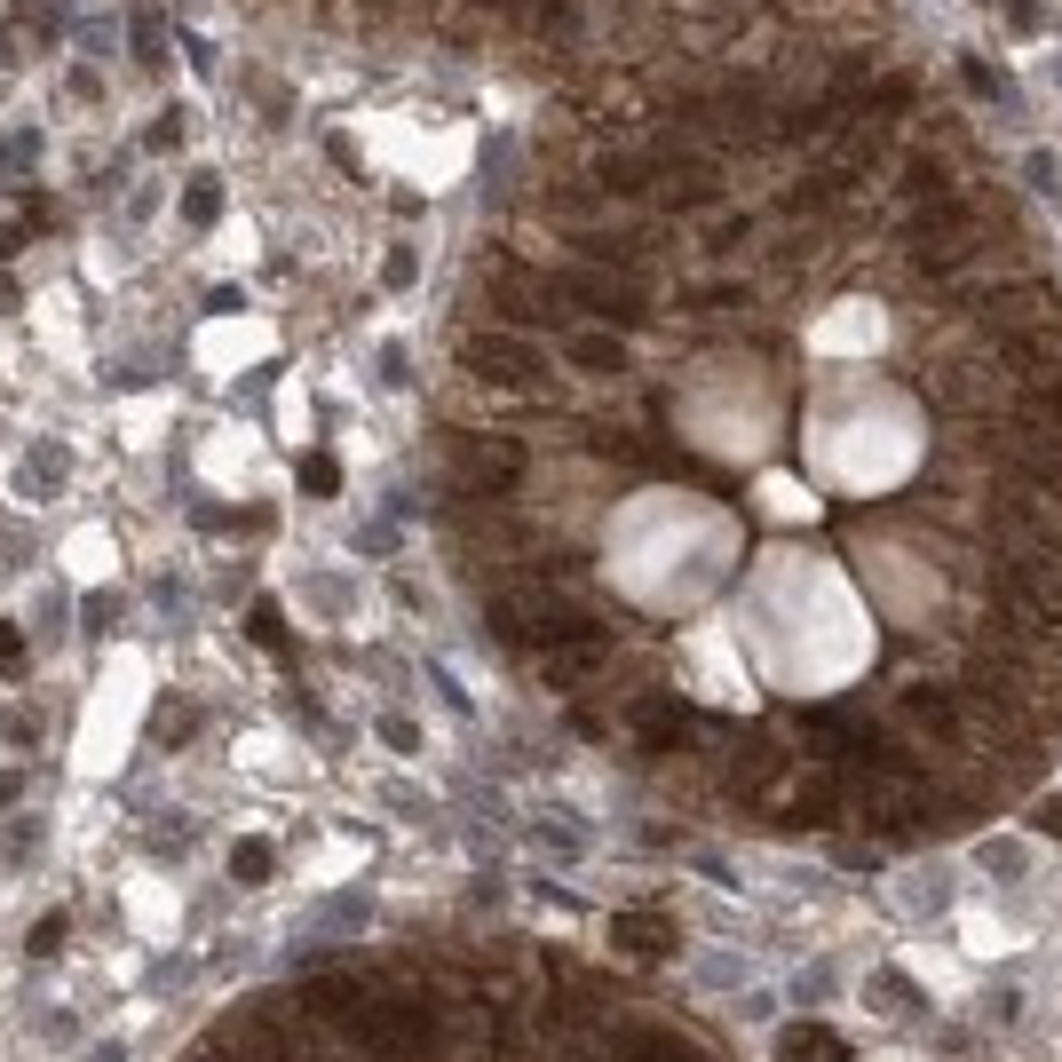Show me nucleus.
Segmentation results:
<instances>
[{
	"mask_svg": "<svg viewBox=\"0 0 1062 1062\" xmlns=\"http://www.w3.org/2000/svg\"><path fill=\"white\" fill-rule=\"evenodd\" d=\"M191 1062H730L690 1015H666L547 944H421L333 959L230 1007Z\"/></svg>",
	"mask_w": 1062,
	"mask_h": 1062,
	"instance_id": "2",
	"label": "nucleus"
},
{
	"mask_svg": "<svg viewBox=\"0 0 1062 1062\" xmlns=\"http://www.w3.org/2000/svg\"><path fill=\"white\" fill-rule=\"evenodd\" d=\"M1039 825H1047V833H1062V801H1047V809H1039Z\"/></svg>",
	"mask_w": 1062,
	"mask_h": 1062,
	"instance_id": "12",
	"label": "nucleus"
},
{
	"mask_svg": "<svg viewBox=\"0 0 1062 1062\" xmlns=\"http://www.w3.org/2000/svg\"><path fill=\"white\" fill-rule=\"evenodd\" d=\"M56 944H64V920H40V928H32V952L48 959V952H56Z\"/></svg>",
	"mask_w": 1062,
	"mask_h": 1062,
	"instance_id": "10",
	"label": "nucleus"
},
{
	"mask_svg": "<svg viewBox=\"0 0 1062 1062\" xmlns=\"http://www.w3.org/2000/svg\"><path fill=\"white\" fill-rule=\"evenodd\" d=\"M302 484H310V492H333L341 476H333V460H302Z\"/></svg>",
	"mask_w": 1062,
	"mask_h": 1062,
	"instance_id": "7",
	"label": "nucleus"
},
{
	"mask_svg": "<svg viewBox=\"0 0 1062 1062\" xmlns=\"http://www.w3.org/2000/svg\"><path fill=\"white\" fill-rule=\"evenodd\" d=\"M611 944H619L627 959H666L674 952V920H666L658 904H635V912L611 920Z\"/></svg>",
	"mask_w": 1062,
	"mask_h": 1062,
	"instance_id": "3",
	"label": "nucleus"
},
{
	"mask_svg": "<svg viewBox=\"0 0 1062 1062\" xmlns=\"http://www.w3.org/2000/svg\"><path fill=\"white\" fill-rule=\"evenodd\" d=\"M635 119L452 349L484 619L769 833L944 841L1062 753V278L880 56Z\"/></svg>",
	"mask_w": 1062,
	"mask_h": 1062,
	"instance_id": "1",
	"label": "nucleus"
},
{
	"mask_svg": "<svg viewBox=\"0 0 1062 1062\" xmlns=\"http://www.w3.org/2000/svg\"><path fill=\"white\" fill-rule=\"evenodd\" d=\"M16 793H24V777H16V769H0V801H16Z\"/></svg>",
	"mask_w": 1062,
	"mask_h": 1062,
	"instance_id": "11",
	"label": "nucleus"
},
{
	"mask_svg": "<svg viewBox=\"0 0 1062 1062\" xmlns=\"http://www.w3.org/2000/svg\"><path fill=\"white\" fill-rule=\"evenodd\" d=\"M777 1062H849V1039L825 1023H785L777 1031Z\"/></svg>",
	"mask_w": 1062,
	"mask_h": 1062,
	"instance_id": "4",
	"label": "nucleus"
},
{
	"mask_svg": "<svg viewBox=\"0 0 1062 1062\" xmlns=\"http://www.w3.org/2000/svg\"><path fill=\"white\" fill-rule=\"evenodd\" d=\"M183 207H191V222H214V183H191V199H183Z\"/></svg>",
	"mask_w": 1062,
	"mask_h": 1062,
	"instance_id": "9",
	"label": "nucleus"
},
{
	"mask_svg": "<svg viewBox=\"0 0 1062 1062\" xmlns=\"http://www.w3.org/2000/svg\"><path fill=\"white\" fill-rule=\"evenodd\" d=\"M16 666H24V635L0 619V674H16Z\"/></svg>",
	"mask_w": 1062,
	"mask_h": 1062,
	"instance_id": "6",
	"label": "nucleus"
},
{
	"mask_svg": "<svg viewBox=\"0 0 1062 1062\" xmlns=\"http://www.w3.org/2000/svg\"><path fill=\"white\" fill-rule=\"evenodd\" d=\"M246 627H254V642H286V627H278V611H270V603H262V611H254Z\"/></svg>",
	"mask_w": 1062,
	"mask_h": 1062,
	"instance_id": "8",
	"label": "nucleus"
},
{
	"mask_svg": "<svg viewBox=\"0 0 1062 1062\" xmlns=\"http://www.w3.org/2000/svg\"><path fill=\"white\" fill-rule=\"evenodd\" d=\"M230 880L262 888V880H270V841H238V849H230Z\"/></svg>",
	"mask_w": 1062,
	"mask_h": 1062,
	"instance_id": "5",
	"label": "nucleus"
}]
</instances>
